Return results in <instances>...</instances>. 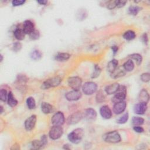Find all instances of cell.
<instances>
[{"label":"cell","instance_id":"1","mask_svg":"<svg viewBox=\"0 0 150 150\" xmlns=\"http://www.w3.org/2000/svg\"><path fill=\"white\" fill-rule=\"evenodd\" d=\"M84 135V131L81 128H76L69 134L67 138L73 144H79L81 142Z\"/></svg>","mask_w":150,"mask_h":150},{"label":"cell","instance_id":"2","mask_svg":"<svg viewBox=\"0 0 150 150\" xmlns=\"http://www.w3.org/2000/svg\"><path fill=\"white\" fill-rule=\"evenodd\" d=\"M103 140L109 143H117L121 141V137L117 131H111L105 134L103 137Z\"/></svg>","mask_w":150,"mask_h":150},{"label":"cell","instance_id":"3","mask_svg":"<svg viewBox=\"0 0 150 150\" xmlns=\"http://www.w3.org/2000/svg\"><path fill=\"white\" fill-rule=\"evenodd\" d=\"M114 96L112 98V101L114 103L124 101L127 96V88L124 86H119V87L117 91L114 93Z\"/></svg>","mask_w":150,"mask_h":150},{"label":"cell","instance_id":"4","mask_svg":"<svg viewBox=\"0 0 150 150\" xmlns=\"http://www.w3.org/2000/svg\"><path fill=\"white\" fill-rule=\"evenodd\" d=\"M62 81V79L59 77H54L50 78L45 80L42 84L41 88L43 90L48 89L50 87H54L59 86Z\"/></svg>","mask_w":150,"mask_h":150},{"label":"cell","instance_id":"5","mask_svg":"<svg viewBox=\"0 0 150 150\" xmlns=\"http://www.w3.org/2000/svg\"><path fill=\"white\" fill-rule=\"evenodd\" d=\"M97 85L94 82L88 81L85 83L82 86L83 92L86 95H91L96 92Z\"/></svg>","mask_w":150,"mask_h":150},{"label":"cell","instance_id":"6","mask_svg":"<svg viewBox=\"0 0 150 150\" xmlns=\"http://www.w3.org/2000/svg\"><path fill=\"white\" fill-rule=\"evenodd\" d=\"M67 83L69 87L74 90H79L82 84L81 79L77 76L70 77L67 80Z\"/></svg>","mask_w":150,"mask_h":150},{"label":"cell","instance_id":"7","mask_svg":"<svg viewBox=\"0 0 150 150\" xmlns=\"http://www.w3.org/2000/svg\"><path fill=\"white\" fill-rule=\"evenodd\" d=\"M63 133V129L61 126L53 125L49 131V137L52 139L55 140L60 138Z\"/></svg>","mask_w":150,"mask_h":150},{"label":"cell","instance_id":"8","mask_svg":"<svg viewBox=\"0 0 150 150\" xmlns=\"http://www.w3.org/2000/svg\"><path fill=\"white\" fill-rule=\"evenodd\" d=\"M65 119L64 114L62 112L58 111L56 112L53 117H52V123L53 125H57V126H62L64 122Z\"/></svg>","mask_w":150,"mask_h":150},{"label":"cell","instance_id":"9","mask_svg":"<svg viewBox=\"0 0 150 150\" xmlns=\"http://www.w3.org/2000/svg\"><path fill=\"white\" fill-rule=\"evenodd\" d=\"M83 117V114L80 111L73 113L67 119V123L69 125H73L78 123Z\"/></svg>","mask_w":150,"mask_h":150},{"label":"cell","instance_id":"10","mask_svg":"<svg viewBox=\"0 0 150 150\" xmlns=\"http://www.w3.org/2000/svg\"><path fill=\"white\" fill-rule=\"evenodd\" d=\"M81 93L79 90H72L67 92L65 94L66 98L70 101L79 100L81 97Z\"/></svg>","mask_w":150,"mask_h":150},{"label":"cell","instance_id":"11","mask_svg":"<svg viewBox=\"0 0 150 150\" xmlns=\"http://www.w3.org/2000/svg\"><path fill=\"white\" fill-rule=\"evenodd\" d=\"M47 142V137L44 135H43L40 140H33L32 142V147L33 149H39L44 146Z\"/></svg>","mask_w":150,"mask_h":150},{"label":"cell","instance_id":"12","mask_svg":"<svg viewBox=\"0 0 150 150\" xmlns=\"http://www.w3.org/2000/svg\"><path fill=\"white\" fill-rule=\"evenodd\" d=\"M126 106H127V104L124 100L117 102L114 103L113 105V108H112L113 112L115 114H117V115L120 114L121 113L125 111Z\"/></svg>","mask_w":150,"mask_h":150},{"label":"cell","instance_id":"13","mask_svg":"<svg viewBox=\"0 0 150 150\" xmlns=\"http://www.w3.org/2000/svg\"><path fill=\"white\" fill-rule=\"evenodd\" d=\"M36 122V116L35 115H32L28 118L25 121V128L26 131H29L33 129L35 126Z\"/></svg>","mask_w":150,"mask_h":150},{"label":"cell","instance_id":"14","mask_svg":"<svg viewBox=\"0 0 150 150\" xmlns=\"http://www.w3.org/2000/svg\"><path fill=\"white\" fill-rule=\"evenodd\" d=\"M147 108H148L147 103L140 102L139 103H138L134 105V111L135 114H137L139 115H142L146 112Z\"/></svg>","mask_w":150,"mask_h":150},{"label":"cell","instance_id":"15","mask_svg":"<svg viewBox=\"0 0 150 150\" xmlns=\"http://www.w3.org/2000/svg\"><path fill=\"white\" fill-rule=\"evenodd\" d=\"M100 114L104 119H110L112 116V111L110 107L107 105L101 107L100 109Z\"/></svg>","mask_w":150,"mask_h":150},{"label":"cell","instance_id":"16","mask_svg":"<svg viewBox=\"0 0 150 150\" xmlns=\"http://www.w3.org/2000/svg\"><path fill=\"white\" fill-rule=\"evenodd\" d=\"M83 114V117L88 120H94L97 117L96 111L92 108H88L85 110Z\"/></svg>","mask_w":150,"mask_h":150},{"label":"cell","instance_id":"17","mask_svg":"<svg viewBox=\"0 0 150 150\" xmlns=\"http://www.w3.org/2000/svg\"><path fill=\"white\" fill-rule=\"evenodd\" d=\"M23 30L26 34H30L35 30L33 23L30 20L25 21L23 24Z\"/></svg>","mask_w":150,"mask_h":150},{"label":"cell","instance_id":"18","mask_svg":"<svg viewBox=\"0 0 150 150\" xmlns=\"http://www.w3.org/2000/svg\"><path fill=\"white\" fill-rule=\"evenodd\" d=\"M149 96L148 91L145 89H142L139 95H138V100L139 102L141 103H147L149 101Z\"/></svg>","mask_w":150,"mask_h":150},{"label":"cell","instance_id":"19","mask_svg":"<svg viewBox=\"0 0 150 150\" xmlns=\"http://www.w3.org/2000/svg\"><path fill=\"white\" fill-rule=\"evenodd\" d=\"M125 74V71L123 67H117L116 69L112 73H111V76L114 79H117V78L122 77Z\"/></svg>","mask_w":150,"mask_h":150},{"label":"cell","instance_id":"20","mask_svg":"<svg viewBox=\"0 0 150 150\" xmlns=\"http://www.w3.org/2000/svg\"><path fill=\"white\" fill-rule=\"evenodd\" d=\"M119 86H120V84L117 83H114L113 84H111L107 86L105 88V91L106 93L109 95L114 94L118 90Z\"/></svg>","mask_w":150,"mask_h":150},{"label":"cell","instance_id":"21","mask_svg":"<svg viewBox=\"0 0 150 150\" xmlns=\"http://www.w3.org/2000/svg\"><path fill=\"white\" fill-rule=\"evenodd\" d=\"M53 107L49 103L43 102L41 104V110L44 114H50L53 111Z\"/></svg>","mask_w":150,"mask_h":150},{"label":"cell","instance_id":"22","mask_svg":"<svg viewBox=\"0 0 150 150\" xmlns=\"http://www.w3.org/2000/svg\"><path fill=\"white\" fill-rule=\"evenodd\" d=\"M118 62L116 59H114L111 61H110L107 66L108 71L110 72V73H112L118 67Z\"/></svg>","mask_w":150,"mask_h":150},{"label":"cell","instance_id":"23","mask_svg":"<svg viewBox=\"0 0 150 150\" xmlns=\"http://www.w3.org/2000/svg\"><path fill=\"white\" fill-rule=\"evenodd\" d=\"M13 35H14L15 38L16 39H18L19 40H22L25 39L26 33H25L23 29L17 28L15 30V31L13 32Z\"/></svg>","mask_w":150,"mask_h":150},{"label":"cell","instance_id":"24","mask_svg":"<svg viewBox=\"0 0 150 150\" xmlns=\"http://www.w3.org/2000/svg\"><path fill=\"white\" fill-rule=\"evenodd\" d=\"M7 102H8V105L11 107H15L18 104L17 100L14 97V96H13V94L11 91H9L8 93Z\"/></svg>","mask_w":150,"mask_h":150},{"label":"cell","instance_id":"25","mask_svg":"<svg viewBox=\"0 0 150 150\" xmlns=\"http://www.w3.org/2000/svg\"><path fill=\"white\" fill-rule=\"evenodd\" d=\"M70 57V54L67 53H58L55 56V59L58 62H64L69 59Z\"/></svg>","mask_w":150,"mask_h":150},{"label":"cell","instance_id":"26","mask_svg":"<svg viewBox=\"0 0 150 150\" xmlns=\"http://www.w3.org/2000/svg\"><path fill=\"white\" fill-rule=\"evenodd\" d=\"M122 67L125 71H131L134 68V63L132 59H129L124 63Z\"/></svg>","mask_w":150,"mask_h":150},{"label":"cell","instance_id":"27","mask_svg":"<svg viewBox=\"0 0 150 150\" xmlns=\"http://www.w3.org/2000/svg\"><path fill=\"white\" fill-rule=\"evenodd\" d=\"M135 33L134 31L129 30L126 31L123 34V38L127 40H133L135 38Z\"/></svg>","mask_w":150,"mask_h":150},{"label":"cell","instance_id":"28","mask_svg":"<svg viewBox=\"0 0 150 150\" xmlns=\"http://www.w3.org/2000/svg\"><path fill=\"white\" fill-rule=\"evenodd\" d=\"M129 57L135 61L137 65H140L142 61V57L141 54L138 53H133L129 56Z\"/></svg>","mask_w":150,"mask_h":150},{"label":"cell","instance_id":"29","mask_svg":"<svg viewBox=\"0 0 150 150\" xmlns=\"http://www.w3.org/2000/svg\"><path fill=\"white\" fill-rule=\"evenodd\" d=\"M141 10V8L138 6L132 5L130 6L128 8L129 13L132 15H137L138 13Z\"/></svg>","mask_w":150,"mask_h":150},{"label":"cell","instance_id":"30","mask_svg":"<svg viewBox=\"0 0 150 150\" xmlns=\"http://www.w3.org/2000/svg\"><path fill=\"white\" fill-rule=\"evenodd\" d=\"M144 122V118L139 117H133L132 119V124L134 126H138L142 125Z\"/></svg>","mask_w":150,"mask_h":150},{"label":"cell","instance_id":"31","mask_svg":"<svg viewBox=\"0 0 150 150\" xmlns=\"http://www.w3.org/2000/svg\"><path fill=\"white\" fill-rule=\"evenodd\" d=\"M26 104L29 109H34L36 107V102L35 99L32 97H28L26 100Z\"/></svg>","mask_w":150,"mask_h":150},{"label":"cell","instance_id":"32","mask_svg":"<svg viewBox=\"0 0 150 150\" xmlns=\"http://www.w3.org/2000/svg\"><path fill=\"white\" fill-rule=\"evenodd\" d=\"M42 54L41 52L38 50H34L30 53V57L35 60H39L42 57Z\"/></svg>","mask_w":150,"mask_h":150},{"label":"cell","instance_id":"33","mask_svg":"<svg viewBox=\"0 0 150 150\" xmlns=\"http://www.w3.org/2000/svg\"><path fill=\"white\" fill-rule=\"evenodd\" d=\"M128 117H129L128 113L127 112V113L124 114L123 115H122L119 119H118L117 121V122L118 124H125L128 121Z\"/></svg>","mask_w":150,"mask_h":150},{"label":"cell","instance_id":"34","mask_svg":"<svg viewBox=\"0 0 150 150\" xmlns=\"http://www.w3.org/2000/svg\"><path fill=\"white\" fill-rule=\"evenodd\" d=\"M101 73V69L98 65H95L94 66V70L93 73L91 74V77L92 78H96L100 76V74Z\"/></svg>","mask_w":150,"mask_h":150},{"label":"cell","instance_id":"35","mask_svg":"<svg viewBox=\"0 0 150 150\" xmlns=\"http://www.w3.org/2000/svg\"><path fill=\"white\" fill-rule=\"evenodd\" d=\"M8 95L7 91L5 89H1L0 91V99L2 101H6L8 98Z\"/></svg>","mask_w":150,"mask_h":150},{"label":"cell","instance_id":"36","mask_svg":"<svg viewBox=\"0 0 150 150\" xmlns=\"http://www.w3.org/2000/svg\"><path fill=\"white\" fill-rule=\"evenodd\" d=\"M117 2H118V1H117V0L108 1V2L107 3V8L108 9H110V10H111V9H112L115 8V7H117Z\"/></svg>","mask_w":150,"mask_h":150},{"label":"cell","instance_id":"37","mask_svg":"<svg viewBox=\"0 0 150 150\" xmlns=\"http://www.w3.org/2000/svg\"><path fill=\"white\" fill-rule=\"evenodd\" d=\"M105 96L104 94V93L100 91L99 92H98V93L97 94V96H96V100L98 103H100V102H103V101H104V100H105Z\"/></svg>","mask_w":150,"mask_h":150},{"label":"cell","instance_id":"38","mask_svg":"<svg viewBox=\"0 0 150 150\" xmlns=\"http://www.w3.org/2000/svg\"><path fill=\"white\" fill-rule=\"evenodd\" d=\"M40 36L39 32L37 30H35L30 34H29V37L32 40H36L38 39Z\"/></svg>","mask_w":150,"mask_h":150},{"label":"cell","instance_id":"39","mask_svg":"<svg viewBox=\"0 0 150 150\" xmlns=\"http://www.w3.org/2000/svg\"><path fill=\"white\" fill-rule=\"evenodd\" d=\"M141 80L143 82H148L150 80V74L149 73H144L141 75Z\"/></svg>","mask_w":150,"mask_h":150},{"label":"cell","instance_id":"40","mask_svg":"<svg viewBox=\"0 0 150 150\" xmlns=\"http://www.w3.org/2000/svg\"><path fill=\"white\" fill-rule=\"evenodd\" d=\"M21 48H22V44L21 43L16 42V43H13V47H12L13 50H14L15 52H18V51L20 50Z\"/></svg>","mask_w":150,"mask_h":150},{"label":"cell","instance_id":"41","mask_svg":"<svg viewBox=\"0 0 150 150\" xmlns=\"http://www.w3.org/2000/svg\"><path fill=\"white\" fill-rule=\"evenodd\" d=\"M25 2H26L25 1H22V0H13L12 1V4L13 6H20L24 4Z\"/></svg>","mask_w":150,"mask_h":150},{"label":"cell","instance_id":"42","mask_svg":"<svg viewBox=\"0 0 150 150\" xmlns=\"http://www.w3.org/2000/svg\"><path fill=\"white\" fill-rule=\"evenodd\" d=\"M133 129L134 131H135L136 132H138V133H142L144 132V129L142 127H140L139 125H138V126H134L133 127Z\"/></svg>","mask_w":150,"mask_h":150},{"label":"cell","instance_id":"43","mask_svg":"<svg viewBox=\"0 0 150 150\" xmlns=\"http://www.w3.org/2000/svg\"><path fill=\"white\" fill-rule=\"evenodd\" d=\"M126 3H127V1H118L117 7V8H122L125 5Z\"/></svg>","mask_w":150,"mask_h":150},{"label":"cell","instance_id":"44","mask_svg":"<svg viewBox=\"0 0 150 150\" xmlns=\"http://www.w3.org/2000/svg\"><path fill=\"white\" fill-rule=\"evenodd\" d=\"M142 40L143 42L145 43V44H147V42H148V36H147V34L146 33H144L142 36Z\"/></svg>","mask_w":150,"mask_h":150},{"label":"cell","instance_id":"45","mask_svg":"<svg viewBox=\"0 0 150 150\" xmlns=\"http://www.w3.org/2000/svg\"><path fill=\"white\" fill-rule=\"evenodd\" d=\"M111 49H112V52H113L114 54H116L117 52H118V46H112L111 47Z\"/></svg>","mask_w":150,"mask_h":150},{"label":"cell","instance_id":"46","mask_svg":"<svg viewBox=\"0 0 150 150\" xmlns=\"http://www.w3.org/2000/svg\"><path fill=\"white\" fill-rule=\"evenodd\" d=\"M38 2V3H39V4H40V5H46L47 3V1H43V0H41V1H37Z\"/></svg>","mask_w":150,"mask_h":150},{"label":"cell","instance_id":"47","mask_svg":"<svg viewBox=\"0 0 150 150\" xmlns=\"http://www.w3.org/2000/svg\"><path fill=\"white\" fill-rule=\"evenodd\" d=\"M68 146H69V145H67V144H66V145H64L63 148H64V149H69L70 148L68 147Z\"/></svg>","mask_w":150,"mask_h":150},{"label":"cell","instance_id":"48","mask_svg":"<svg viewBox=\"0 0 150 150\" xmlns=\"http://www.w3.org/2000/svg\"><path fill=\"white\" fill-rule=\"evenodd\" d=\"M1 113H2L3 112V107L2 106H1Z\"/></svg>","mask_w":150,"mask_h":150},{"label":"cell","instance_id":"49","mask_svg":"<svg viewBox=\"0 0 150 150\" xmlns=\"http://www.w3.org/2000/svg\"><path fill=\"white\" fill-rule=\"evenodd\" d=\"M1 62H2V59H3V56H2V54H1Z\"/></svg>","mask_w":150,"mask_h":150}]
</instances>
